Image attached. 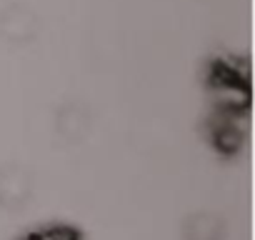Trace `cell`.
Instances as JSON below:
<instances>
[{"label":"cell","instance_id":"cell-2","mask_svg":"<svg viewBox=\"0 0 255 240\" xmlns=\"http://www.w3.org/2000/svg\"><path fill=\"white\" fill-rule=\"evenodd\" d=\"M55 130L63 140H83L90 133V115L80 105H68L55 120Z\"/></svg>","mask_w":255,"mask_h":240},{"label":"cell","instance_id":"cell-3","mask_svg":"<svg viewBox=\"0 0 255 240\" xmlns=\"http://www.w3.org/2000/svg\"><path fill=\"white\" fill-rule=\"evenodd\" d=\"M188 240H220V223L210 215H198L188 223Z\"/></svg>","mask_w":255,"mask_h":240},{"label":"cell","instance_id":"cell-4","mask_svg":"<svg viewBox=\"0 0 255 240\" xmlns=\"http://www.w3.org/2000/svg\"><path fill=\"white\" fill-rule=\"evenodd\" d=\"M23 240H78V238L68 228H40V230L28 233Z\"/></svg>","mask_w":255,"mask_h":240},{"label":"cell","instance_id":"cell-1","mask_svg":"<svg viewBox=\"0 0 255 240\" xmlns=\"http://www.w3.org/2000/svg\"><path fill=\"white\" fill-rule=\"evenodd\" d=\"M35 30H38L35 15L23 5H13L0 15V33L10 43H28L33 40Z\"/></svg>","mask_w":255,"mask_h":240}]
</instances>
